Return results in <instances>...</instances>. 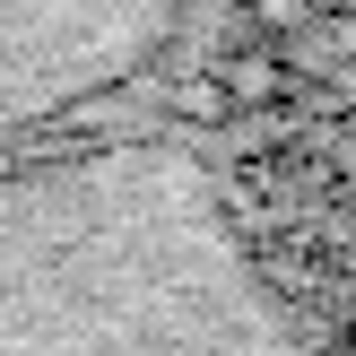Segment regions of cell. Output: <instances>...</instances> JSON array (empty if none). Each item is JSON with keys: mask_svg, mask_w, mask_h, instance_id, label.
<instances>
[{"mask_svg": "<svg viewBox=\"0 0 356 356\" xmlns=\"http://www.w3.org/2000/svg\"><path fill=\"white\" fill-rule=\"evenodd\" d=\"M0 356H313L183 148H0Z\"/></svg>", "mask_w": 356, "mask_h": 356, "instance_id": "cell-1", "label": "cell"}, {"mask_svg": "<svg viewBox=\"0 0 356 356\" xmlns=\"http://www.w3.org/2000/svg\"><path fill=\"white\" fill-rule=\"evenodd\" d=\"M183 26V0H0V148L122 96Z\"/></svg>", "mask_w": 356, "mask_h": 356, "instance_id": "cell-2", "label": "cell"}]
</instances>
